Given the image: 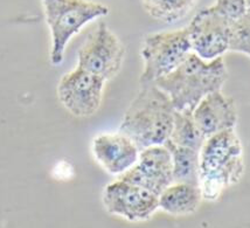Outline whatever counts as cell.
I'll return each mask as SVG.
<instances>
[{
	"mask_svg": "<svg viewBox=\"0 0 250 228\" xmlns=\"http://www.w3.org/2000/svg\"><path fill=\"white\" fill-rule=\"evenodd\" d=\"M141 150L122 132L101 134L93 141V155L105 172L124 174L138 162Z\"/></svg>",
	"mask_w": 250,
	"mask_h": 228,
	"instance_id": "cell-11",
	"label": "cell"
},
{
	"mask_svg": "<svg viewBox=\"0 0 250 228\" xmlns=\"http://www.w3.org/2000/svg\"><path fill=\"white\" fill-rule=\"evenodd\" d=\"M202 201L198 186L172 183L158 197V208L173 217H185L198 211Z\"/></svg>",
	"mask_w": 250,
	"mask_h": 228,
	"instance_id": "cell-13",
	"label": "cell"
},
{
	"mask_svg": "<svg viewBox=\"0 0 250 228\" xmlns=\"http://www.w3.org/2000/svg\"><path fill=\"white\" fill-rule=\"evenodd\" d=\"M105 81L76 67L58 84V97L65 110L79 118H89L100 110Z\"/></svg>",
	"mask_w": 250,
	"mask_h": 228,
	"instance_id": "cell-7",
	"label": "cell"
},
{
	"mask_svg": "<svg viewBox=\"0 0 250 228\" xmlns=\"http://www.w3.org/2000/svg\"><path fill=\"white\" fill-rule=\"evenodd\" d=\"M177 146L200 151L206 137L201 134L190 111H175L173 128L168 139Z\"/></svg>",
	"mask_w": 250,
	"mask_h": 228,
	"instance_id": "cell-16",
	"label": "cell"
},
{
	"mask_svg": "<svg viewBox=\"0 0 250 228\" xmlns=\"http://www.w3.org/2000/svg\"><path fill=\"white\" fill-rule=\"evenodd\" d=\"M144 11L157 21L174 23L186 18L198 6L193 0H144Z\"/></svg>",
	"mask_w": 250,
	"mask_h": 228,
	"instance_id": "cell-15",
	"label": "cell"
},
{
	"mask_svg": "<svg viewBox=\"0 0 250 228\" xmlns=\"http://www.w3.org/2000/svg\"><path fill=\"white\" fill-rule=\"evenodd\" d=\"M229 50L246 55L250 54V14L230 25Z\"/></svg>",
	"mask_w": 250,
	"mask_h": 228,
	"instance_id": "cell-17",
	"label": "cell"
},
{
	"mask_svg": "<svg viewBox=\"0 0 250 228\" xmlns=\"http://www.w3.org/2000/svg\"><path fill=\"white\" fill-rule=\"evenodd\" d=\"M42 6L52 37L53 66L62 63L65 48L74 35L80 33L87 23L109 13L105 5L89 0H43Z\"/></svg>",
	"mask_w": 250,
	"mask_h": 228,
	"instance_id": "cell-4",
	"label": "cell"
},
{
	"mask_svg": "<svg viewBox=\"0 0 250 228\" xmlns=\"http://www.w3.org/2000/svg\"><path fill=\"white\" fill-rule=\"evenodd\" d=\"M212 7L229 22H235L250 14L248 0H220Z\"/></svg>",
	"mask_w": 250,
	"mask_h": 228,
	"instance_id": "cell-18",
	"label": "cell"
},
{
	"mask_svg": "<svg viewBox=\"0 0 250 228\" xmlns=\"http://www.w3.org/2000/svg\"><path fill=\"white\" fill-rule=\"evenodd\" d=\"M212 6L195 14L187 26L192 53L204 61L222 58L229 50L230 25Z\"/></svg>",
	"mask_w": 250,
	"mask_h": 228,
	"instance_id": "cell-8",
	"label": "cell"
},
{
	"mask_svg": "<svg viewBox=\"0 0 250 228\" xmlns=\"http://www.w3.org/2000/svg\"><path fill=\"white\" fill-rule=\"evenodd\" d=\"M175 110L171 100L154 83L141 84L125 111L120 132L126 135L139 150L164 145L173 128Z\"/></svg>",
	"mask_w": 250,
	"mask_h": 228,
	"instance_id": "cell-2",
	"label": "cell"
},
{
	"mask_svg": "<svg viewBox=\"0 0 250 228\" xmlns=\"http://www.w3.org/2000/svg\"><path fill=\"white\" fill-rule=\"evenodd\" d=\"M102 201L106 212L131 223L146 221L159 209L157 195L121 179L106 185Z\"/></svg>",
	"mask_w": 250,
	"mask_h": 228,
	"instance_id": "cell-9",
	"label": "cell"
},
{
	"mask_svg": "<svg viewBox=\"0 0 250 228\" xmlns=\"http://www.w3.org/2000/svg\"><path fill=\"white\" fill-rule=\"evenodd\" d=\"M192 116L198 129L206 138L226 130L235 129L239 118L234 99L221 90L204 97L192 111Z\"/></svg>",
	"mask_w": 250,
	"mask_h": 228,
	"instance_id": "cell-12",
	"label": "cell"
},
{
	"mask_svg": "<svg viewBox=\"0 0 250 228\" xmlns=\"http://www.w3.org/2000/svg\"><path fill=\"white\" fill-rule=\"evenodd\" d=\"M245 174L243 145L235 129L206 138L199 151L198 187L202 199L216 201Z\"/></svg>",
	"mask_w": 250,
	"mask_h": 228,
	"instance_id": "cell-1",
	"label": "cell"
},
{
	"mask_svg": "<svg viewBox=\"0 0 250 228\" xmlns=\"http://www.w3.org/2000/svg\"><path fill=\"white\" fill-rule=\"evenodd\" d=\"M121 180L132 184L157 197L168 187L172 180V159L164 145L150 146L139 153L138 162L122 174Z\"/></svg>",
	"mask_w": 250,
	"mask_h": 228,
	"instance_id": "cell-10",
	"label": "cell"
},
{
	"mask_svg": "<svg viewBox=\"0 0 250 228\" xmlns=\"http://www.w3.org/2000/svg\"><path fill=\"white\" fill-rule=\"evenodd\" d=\"M228 70L222 58L204 61L194 53L156 84L171 100L175 111H190L207 95L222 90Z\"/></svg>",
	"mask_w": 250,
	"mask_h": 228,
	"instance_id": "cell-3",
	"label": "cell"
},
{
	"mask_svg": "<svg viewBox=\"0 0 250 228\" xmlns=\"http://www.w3.org/2000/svg\"><path fill=\"white\" fill-rule=\"evenodd\" d=\"M124 58L125 48L120 38L100 22L80 48L77 67L106 82L121 72Z\"/></svg>",
	"mask_w": 250,
	"mask_h": 228,
	"instance_id": "cell-6",
	"label": "cell"
},
{
	"mask_svg": "<svg viewBox=\"0 0 250 228\" xmlns=\"http://www.w3.org/2000/svg\"><path fill=\"white\" fill-rule=\"evenodd\" d=\"M192 53L187 28L148 34L143 41L141 54L144 69L141 84L156 83L171 74Z\"/></svg>",
	"mask_w": 250,
	"mask_h": 228,
	"instance_id": "cell-5",
	"label": "cell"
},
{
	"mask_svg": "<svg viewBox=\"0 0 250 228\" xmlns=\"http://www.w3.org/2000/svg\"><path fill=\"white\" fill-rule=\"evenodd\" d=\"M164 146L168 150L171 155L173 183H184L198 186L199 151L177 146L169 141L166 142Z\"/></svg>",
	"mask_w": 250,
	"mask_h": 228,
	"instance_id": "cell-14",
	"label": "cell"
}]
</instances>
